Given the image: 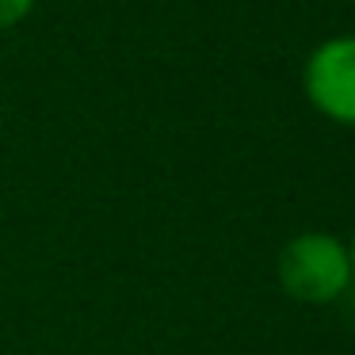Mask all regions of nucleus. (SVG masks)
<instances>
[{"label":"nucleus","mask_w":355,"mask_h":355,"mask_svg":"<svg viewBox=\"0 0 355 355\" xmlns=\"http://www.w3.org/2000/svg\"><path fill=\"white\" fill-rule=\"evenodd\" d=\"M275 275L283 291L302 306H332L352 286L347 241H340L329 230L294 233L275 260Z\"/></svg>","instance_id":"f257e3e1"},{"label":"nucleus","mask_w":355,"mask_h":355,"mask_svg":"<svg viewBox=\"0 0 355 355\" xmlns=\"http://www.w3.org/2000/svg\"><path fill=\"white\" fill-rule=\"evenodd\" d=\"M347 256H352V286H355V233H352V241H347Z\"/></svg>","instance_id":"20e7f679"},{"label":"nucleus","mask_w":355,"mask_h":355,"mask_svg":"<svg viewBox=\"0 0 355 355\" xmlns=\"http://www.w3.org/2000/svg\"><path fill=\"white\" fill-rule=\"evenodd\" d=\"M35 4H39V0H0V31L19 27L35 12Z\"/></svg>","instance_id":"7ed1b4c3"},{"label":"nucleus","mask_w":355,"mask_h":355,"mask_svg":"<svg viewBox=\"0 0 355 355\" xmlns=\"http://www.w3.org/2000/svg\"><path fill=\"white\" fill-rule=\"evenodd\" d=\"M302 92L329 123L355 126V35L317 42L302 69Z\"/></svg>","instance_id":"f03ea898"}]
</instances>
